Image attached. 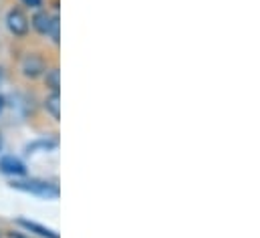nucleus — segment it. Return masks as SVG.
I'll return each mask as SVG.
<instances>
[{
	"instance_id": "nucleus-5",
	"label": "nucleus",
	"mask_w": 260,
	"mask_h": 238,
	"mask_svg": "<svg viewBox=\"0 0 260 238\" xmlns=\"http://www.w3.org/2000/svg\"><path fill=\"white\" fill-rule=\"evenodd\" d=\"M0 172L10 174V176H22V174L26 172V168H24V164H22L18 158H14V156H4V158H0Z\"/></svg>"
},
{
	"instance_id": "nucleus-1",
	"label": "nucleus",
	"mask_w": 260,
	"mask_h": 238,
	"mask_svg": "<svg viewBox=\"0 0 260 238\" xmlns=\"http://www.w3.org/2000/svg\"><path fill=\"white\" fill-rule=\"evenodd\" d=\"M12 188L16 190H22V192H30V194H37V196H43V198H57L59 196V188L55 184H49V182H41V180H14L10 184Z\"/></svg>"
},
{
	"instance_id": "nucleus-2",
	"label": "nucleus",
	"mask_w": 260,
	"mask_h": 238,
	"mask_svg": "<svg viewBox=\"0 0 260 238\" xmlns=\"http://www.w3.org/2000/svg\"><path fill=\"white\" fill-rule=\"evenodd\" d=\"M20 71H22V75H24L26 79H37V77L45 75L47 65H45V61H43L41 55L28 53V55L22 59V63H20Z\"/></svg>"
},
{
	"instance_id": "nucleus-9",
	"label": "nucleus",
	"mask_w": 260,
	"mask_h": 238,
	"mask_svg": "<svg viewBox=\"0 0 260 238\" xmlns=\"http://www.w3.org/2000/svg\"><path fill=\"white\" fill-rule=\"evenodd\" d=\"M51 37H53V41H55V43H59V18H57V22L53 24V31H51Z\"/></svg>"
},
{
	"instance_id": "nucleus-7",
	"label": "nucleus",
	"mask_w": 260,
	"mask_h": 238,
	"mask_svg": "<svg viewBox=\"0 0 260 238\" xmlns=\"http://www.w3.org/2000/svg\"><path fill=\"white\" fill-rule=\"evenodd\" d=\"M18 224H20L22 228L30 230V232H37L39 236H43V238H59V234H57L55 230L45 228V226H41V224H37V222H30V220H18Z\"/></svg>"
},
{
	"instance_id": "nucleus-12",
	"label": "nucleus",
	"mask_w": 260,
	"mask_h": 238,
	"mask_svg": "<svg viewBox=\"0 0 260 238\" xmlns=\"http://www.w3.org/2000/svg\"><path fill=\"white\" fill-rule=\"evenodd\" d=\"M2 109H4V97L0 95V113H2Z\"/></svg>"
},
{
	"instance_id": "nucleus-10",
	"label": "nucleus",
	"mask_w": 260,
	"mask_h": 238,
	"mask_svg": "<svg viewBox=\"0 0 260 238\" xmlns=\"http://www.w3.org/2000/svg\"><path fill=\"white\" fill-rule=\"evenodd\" d=\"M26 6H30V8H39L41 4H43V0H22Z\"/></svg>"
},
{
	"instance_id": "nucleus-8",
	"label": "nucleus",
	"mask_w": 260,
	"mask_h": 238,
	"mask_svg": "<svg viewBox=\"0 0 260 238\" xmlns=\"http://www.w3.org/2000/svg\"><path fill=\"white\" fill-rule=\"evenodd\" d=\"M45 83H47V87H51L53 91H59V89H61V71H59L57 67L45 71Z\"/></svg>"
},
{
	"instance_id": "nucleus-4",
	"label": "nucleus",
	"mask_w": 260,
	"mask_h": 238,
	"mask_svg": "<svg viewBox=\"0 0 260 238\" xmlns=\"http://www.w3.org/2000/svg\"><path fill=\"white\" fill-rule=\"evenodd\" d=\"M55 22H57V16L49 14L47 10H41V12H37V14L32 16V26H35V31L41 33V35H51Z\"/></svg>"
},
{
	"instance_id": "nucleus-6",
	"label": "nucleus",
	"mask_w": 260,
	"mask_h": 238,
	"mask_svg": "<svg viewBox=\"0 0 260 238\" xmlns=\"http://www.w3.org/2000/svg\"><path fill=\"white\" fill-rule=\"evenodd\" d=\"M45 109L51 113V117L55 119V121L61 119V95H59V91H53L45 99Z\"/></svg>"
},
{
	"instance_id": "nucleus-11",
	"label": "nucleus",
	"mask_w": 260,
	"mask_h": 238,
	"mask_svg": "<svg viewBox=\"0 0 260 238\" xmlns=\"http://www.w3.org/2000/svg\"><path fill=\"white\" fill-rule=\"evenodd\" d=\"M8 238H24V236H22V234H14V232H10Z\"/></svg>"
},
{
	"instance_id": "nucleus-3",
	"label": "nucleus",
	"mask_w": 260,
	"mask_h": 238,
	"mask_svg": "<svg viewBox=\"0 0 260 238\" xmlns=\"http://www.w3.org/2000/svg\"><path fill=\"white\" fill-rule=\"evenodd\" d=\"M6 26H8V31H10L14 37H26V33H28V18L24 16L22 10L12 8V10L6 14Z\"/></svg>"
},
{
	"instance_id": "nucleus-13",
	"label": "nucleus",
	"mask_w": 260,
	"mask_h": 238,
	"mask_svg": "<svg viewBox=\"0 0 260 238\" xmlns=\"http://www.w3.org/2000/svg\"><path fill=\"white\" fill-rule=\"evenodd\" d=\"M0 79H2V69H0Z\"/></svg>"
}]
</instances>
